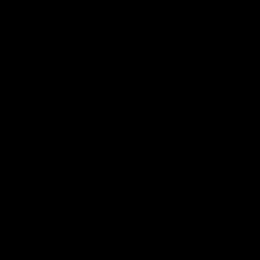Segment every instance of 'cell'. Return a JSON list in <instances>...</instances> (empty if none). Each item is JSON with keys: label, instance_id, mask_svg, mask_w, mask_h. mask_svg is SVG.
<instances>
[]
</instances>
